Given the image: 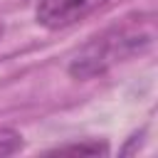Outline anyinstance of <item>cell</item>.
Instances as JSON below:
<instances>
[{"label": "cell", "instance_id": "4", "mask_svg": "<svg viewBox=\"0 0 158 158\" xmlns=\"http://www.w3.org/2000/svg\"><path fill=\"white\" fill-rule=\"evenodd\" d=\"M22 148V136L12 128H0V158L2 156H12Z\"/></svg>", "mask_w": 158, "mask_h": 158}, {"label": "cell", "instance_id": "2", "mask_svg": "<svg viewBox=\"0 0 158 158\" xmlns=\"http://www.w3.org/2000/svg\"><path fill=\"white\" fill-rule=\"evenodd\" d=\"M106 2L109 0H40L35 17L47 30H64L86 20Z\"/></svg>", "mask_w": 158, "mask_h": 158}, {"label": "cell", "instance_id": "1", "mask_svg": "<svg viewBox=\"0 0 158 158\" xmlns=\"http://www.w3.org/2000/svg\"><path fill=\"white\" fill-rule=\"evenodd\" d=\"M156 30H153V17H128L121 25L109 27L106 32L96 35L94 40H89L72 59L67 72L74 79H91L99 77L104 72H109L111 67L141 54L143 49H148L153 44Z\"/></svg>", "mask_w": 158, "mask_h": 158}, {"label": "cell", "instance_id": "3", "mask_svg": "<svg viewBox=\"0 0 158 158\" xmlns=\"http://www.w3.org/2000/svg\"><path fill=\"white\" fill-rule=\"evenodd\" d=\"M52 153H79V156H101V153H109V146L101 143V141H84V143H69V146H59L54 148Z\"/></svg>", "mask_w": 158, "mask_h": 158}, {"label": "cell", "instance_id": "5", "mask_svg": "<svg viewBox=\"0 0 158 158\" xmlns=\"http://www.w3.org/2000/svg\"><path fill=\"white\" fill-rule=\"evenodd\" d=\"M0 37H2V22H0Z\"/></svg>", "mask_w": 158, "mask_h": 158}]
</instances>
